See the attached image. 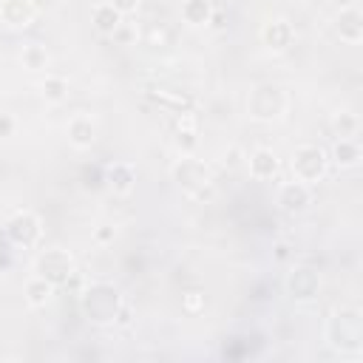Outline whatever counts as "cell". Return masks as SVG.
<instances>
[{
    "mask_svg": "<svg viewBox=\"0 0 363 363\" xmlns=\"http://www.w3.org/2000/svg\"><path fill=\"white\" fill-rule=\"evenodd\" d=\"M326 337H329L332 349L357 354L360 352V343H363L360 309L357 306H340V309H335V315L326 323Z\"/></svg>",
    "mask_w": 363,
    "mask_h": 363,
    "instance_id": "obj_1",
    "label": "cell"
},
{
    "mask_svg": "<svg viewBox=\"0 0 363 363\" xmlns=\"http://www.w3.org/2000/svg\"><path fill=\"white\" fill-rule=\"evenodd\" d=\"M170 173H173V182H176L182 190H187L193 199H199V201L213 199L216 184H213V173H210V167H207L204 162L184 156V159H179V162L170 167Z\"/></svg>",
    "mask_w": 363,
    "mask_h": 363,
    "instance_id": "obj_2",
    "label": "cell"
},
{
    "mask_svg": "<svg viewBox=\"0 0 363 363\" xmlns=\"http://www.w3.org/2000/svg\"><path fill=\"white\" fill-rule=\"evenodd\" d=\"M122 306V298H119V289L111 286V284H91L85 292H82V309L91 320L96 323H108L116 318V309Z\"/></svg>",
    "mask_w": 363,
    "mask_h": 363,
    "instance_id": "obj_3",
    "label": "cell"
},
{
    "mask_svg": "<svg viewBox=\"0 0 363 363\" xmlns=\"http://www.w3.org/2000/svg\"><path fill=\"white\" fill-rule=\"evenodd\" d=\"M326 150L318 147V145H298L292 150V170H295V179L298 182H318L323 173H326Z\"/></svg>",
    "mask_w": 363,
    "mask_h": 363,
    "instance_id": "obj_4",
    "label": "cell"
},
{
    "mask_svg": "<svg viewBox=\"0 0 363 363\" xmlns=\"http://www.w3.org/2000/svg\"><path fill=\"white\" fill-rule=\"evenodd\" d=\"M286 108V94L278 85H258L247 99V111L255 119H278Z\"/></svg>",
    "mask_w": 363,
    "mask_h": 363,
    "instance_id": "obj_5",
    "label": "cell"
},
{
    "mask_svg": "<svg viewBox=\"0 0 363 363\" xmlns=\"http://www.w3.org/2000/svg\"><path fill=\"white\" fill-rule=\"evenodd\" d=\"M145 96L153 99L159 108L170 111V113H193L199 99L196 94L184 91V88H162V85H145Z\"/></svg>",
    "mask_w": 363,
    "mask_h": 363,
    "instance_id": "obj_6",
    "label": "cell"
},
{
    "mask_svg": "<svg viewBox=\"0 0 363 363\" xmlns=\"http://www.w3.org/2000/svg\"><path fill=\"white\" fill-rule=\"evenodd\" d=\"M34 269L40 278H45L48 284H65L74 272V258L65 252V250H45L37 261H34Z\"/></svg>",
    "mask_w": 363,
    "mask_h": 363,
    "instance_id": "obj_7",
    "label": "cell"
},
{
    "mask_svg": "<svg viewBox=\"0 0 363 363\" xmlns=\"http://www.w3.org/2000/svg\"><path fill=\"white\" fill-rule=\"evenodd\" d=\"M6 235L14 241V244H23V247H31L37 238H40V218L28 210H17L9 221H6Z\"/></svg>",
    "mask_w": 363,
    "mask_h": 363,
    "instance_id": "obj_8",
    "label": "cell"
},
{
    "mask_svg": "<svg viewBox=\"0 0 363 363\" xmlns=\"http://www.w3.org/2000/svg\"><path fill=\"white\" fill-rule=\"evenodd\" d=\"M286 289H289V295L295 301H312L318 295V289H320V278L309 267H295L289 272V278H286Z\"/></svg>",
    "mask_w": 363,
    "mask_h": 363,
    "instance_id": "obj_9",
    "label": "cell"
},
{
    "mask_svg": "<svg viewBox=\"0 0 363 363\" xmlns=\"http://www.w3.org/2000/svg\"><path fill=\"white\" fill-rule=\"evenodd\" d=\"M261 40H264V45L269 51H286L292 45V40H295V28H292L289 20L275 17V20H267L261 26Z\"/></svg>",
    "mask_w": 363,
    "mask_h": 363,
    "instance_id": "obj_10",
    "label": "cell"
},
{
    "mask_svg": "<svg viewBox=\"0 0 363 363\" xmlns=\"http://www.w3.org/2000/svg\"><path fill=\"white\" fill-rule=\"evenodd\" d=\"M309 201H312V193H309V184L306 182H286L278 190V204L286 213H301Z\"/></svg>",
    "mask_w": 363,
    "mask_h": 363,
    "instance_id": "obj_11",
    "label": "cell"
},
{
    "mask_svg": "<svg viewBox=\"0 0 363 363\" xmlns=\"http://www.w3.org/2000/svg\"><path fill=\"white\" fill-rule=\"evenodd\" d=\"M335 28H337L340 40H346V43H360V40H363V17H360V11H357L354 6L340 9V14H337V20H335Z\"/></svg>",
    "mask_w": 363,
    "mask_h": 363,
    "instance_id": "obj_12",
    "label": "cell"
},
{
    "mask_svg": "<svg viewBox=\"0 0 363 363\" xmlns=\"http://www.w3.org/2000/svg\"><path fill=\"white\" fill-rule=\"evenodd\" d=\"M94 139H96V125H94L91 116L79 113V116H74V119L68 122V142H71L74 147H91Z\"/></svg>",
    "mask_w": 363,
    "mask_h": 363,
    "instance_id": "obj_13",
    "label": "cell"
},
{
    "mask_svg": "<svg viewBox=\"0 0 363 363\" xmlns=\"http://www.w3.org/2000/svg\"><path fill=\"white\" fill-rule=\"evenodd\" d=\"M34 14L31 0H0V17L9 26H26Z\"/></svg>",
    "mask_w": 363,
    "mask_h": 363,
    "instance_id": "obj_14",
    "label": "cell"
},
{
    "mask_svg": "<svg viewBox=\"0 0 363 363\" xmlns=\"http://www.w3.org/2000/svg\"><path fill=\"white\" fill-rule=\"evenodd\" d=\"M250 173L255 179H272L278 173V156L269 147H258L250 153Z\"/></svg>",
    "mask_w": 363,
    "mask_h": 363,
    "instance_id": "obj_15",
    "label": "cell"
},
{
    "mask_svg": "<svg viewBox=\"0 0 363 363\" xmlns=\"http://www.w3.org/2000/svg\"><path fill=\"white\" fill-rule=\"evenodd\" d=\"M91 20H94V26H96L102 34H111V31L122 23V14H119L111 3H96V6L91 9Z\"/></svg>",
    "mask_w": 363,
    "mask_h": 363,
    "instance_id": "obj_16",
    "label": "cell"
},
{
    "mask_svg": "<svg viewBox=\"0 0 363 363\" xmlns=\"http://www.w3.org/2000/svg\"><path fill=\"white\" fill-rule=\"evenodd\" d=\"M105 179H108V184H111L113 190L128 193V190L133 187V182H136V173H133L130 164H111V167L105 170Z\"/></svg>",
    "mask_w": 363,
    "mask_h": 363,
    "instance_id": "obj_17",
    "label": "cell"
},
{
    "mask_svg": "<svg viewBox=\"0 0 363 363\" xmlns=\"http://www.w3.org/2000/svg\"><path fill=\"white\" fill-rule=\"evenodd\" d=\"M210 11H213L210 0H184V3H182V17H184V23H190V26H207Z\"/></svg>",
    "mask_w": 363,
    "mask_h": 363,
    "instance_id": "obj_18",
    "label": "cell"
},
{
    "mask_svg": "<svg viewBox=\"0 0 363 363\" xmlns=\"http://www.w3.org/2000/svg\"><path fill=\"white\" fill-rule=\"evenodd\" d=\"M332 159L340 164V167H354L360 162V147L354 139H337L335 142V150H332Z\"/></svg>",
    "mask_w": 363,
    "mask_h": 363,
    "instance_id": "obj_19",
    "label": "cell"
},
{
    "mask_svg": "<svg viewBox=\"0 0 363 363\" xmlns=\"http://www.w3.org/2000/svg\"><path fill=\"white\" fill-rule=\"evenodd\" d=\"M51 286H54V284H48V281L40 278V275L31 278V281L26 284V301H28L31 306H45V303L51 301V292H54Z\"/></svg>",
    "mask_w": 363,
    "mask_h": 363,
    "instance_id": "obj_20",
    "label": "cell"
},
{
    "mask_svg": "<svg viewBox=\"0 0 363 363\" xmlns=\"http://www.w3.org/2000/svg\"><path fill=\"white\" fill-rule=\"evenodd\" d=\"M357 128H360V122H357V116H354L352 111H337V113L332 116V130H335V136H340V139H352V136L357 133Z\"/></svg>",
    "mask_w": 363,
    "mask_h": 363,
    "instance_id": "obj_21",
    "label": "cell"
},
{
    "mask_svg": "<svg viewBox=\"0 0 363 363\" xmlns=\"http://www.w3.org/2000/svg\"><path fill=\"white\" fill-rule=\"evenodd\" d=\"M40 94L48 99V102H62L68 96V82L65 77H45L40 82Z\"/></svg>",
    "mask_w": 363,
    "mask_h": 363,
    "instance_id": "obj_22",
    "label": "cell"
},
{
    "mask_svg": "<svg viewBox=\"0 0 363 363\" xmlns=\"http://www.w3.org/2000/svg\"><path fill=\"white\" fill-rule=\"evenodd\" d=\"M20 60H23V65H26V68H31V71H40V68H45V65H48V51H45L43 45L31 43V45H26V48H23Z\"/></svg>",
    "mask_w": 363,
    "mask_h": 363,
    "instance_id": "obj_23",
    "label": "cell"
},
{
    "mask_svg": "<svg viewBox=\"0 0 363 363\" xmlns=\"http://www.w3.org/2000/svg\"><path fill=\"white\" fill-rule=\"evenodd\" d=\"M182 309L190 312V315H199V312L204 309V292H199V289L184 292V295H182Z\"/></svg>",
    "mask_w": 363,
    "mask_h": 363,
    "instance_id": "obj_24",
    "label": "cell"
},
{
    "mask_svg": "<svg viewBox=\"0 0 363 363\" xmlns=\"http://www.w3.org/2000/svg\"><path fill=\"white\" fill-rule=\"evenodd\" d=\"M111 37H113L119 45H130V43L136 40V26H133V23H119V26L111 31Z\"/></svg>",
    "mask_w": 363,
    "mask_h": 363,
    "instance_id": "obj_25",
    "label": "cell"
},
{
    "mask_svg": "<svg viewBox=\"0 0 363 363\" xmlns=\"http://www.w3.org/2000/svg\"><path fill=\"white\" fill-rule=\"evenodd\" d=\"M113 238H116V230L111 224H96L94 227V241L96 244H111Z\"/></svg>",
    "mask_w": 363,
    "mask_h": 363,
    "instance_id": "obj_26",
    "label": "cell"
},
{
    "mask_svg": "<svg viewBox=\"0 0 363 363\" xmlns=\"http://www.w3.org/2000/svg\"><path fill=\"white\" fill-rule=\"evenodd\" d=\"M292 252H295V250H292L286 241H278V244H275V252H272V258H275L278 264H284V261H289V258H292Z\"/></svg>",
    "mask_w": 363,
    "mask_h": 363,
    "instance_id": "obj_27",
    "label": "cell"
},
{
    "mask_svg": "<svg viewBox=\"0 0 363 363\" xmlns=\"http://www.w3.org/2000/svg\"><path fill=\"white\" fill-rule=\"evenodd\" d=\"M119 14H130V11H136L139 9V0H108Z\"/></svg>",
    "mask_w": 363,
    "mask_h": 363,
    "instance_id": "obj_28",
    "label": "cell"
},
{
    "mask_svg": "<svg viewBox=\"0 0 363 363\" xmlns=\"http://www.w3.org/2000/svg\"><path fill=\"white\" fill-rule=\"evenodd\" d=\"M207 26H213V28H224V26H227V11H224V9H213Z\"/></svg>",
    "mask_w": 363,
    "mask_h": 363,
    "instance_id": "obj_29",
    "label": "cell"
},
{
    "mask_svg": "<svg viewBox=\"0 0 363 363\" xmlns=\"http://www.w3.org/2000/svg\"><path fill=\"white\" fill-rule=\"evenodd\" d=\"M113 323H119V326H128V323H130V306H125V303H122V306L116 309V318H113Z\"/></svg>",
    "mask_w": 363,
    "mask_h": 363,
    "instance_id": "obj_30",
    "label": "cell"
},
{
    "mask_svg": "<svg viewBox=\"0 0 363 363\" xmlns=\"http://www.w3.org/2000/svg\"><path fill=\"white\" fill-rule=\"evenodd\" d=\"M11 128H14L11 116H9V113H0V136H9V133H11Z\"/></svg>",
    "mask_w": 363,
    "mask_h": 363,
    "instance_id": "obj_31",
    "label": "cell"
},
{
    "mask_svg": "<svg viewBox=\"0 0 363 363\" xmlns=\"http://www.w3.org/2000/svg\"><path fill=\"white\" fill-rule=\"evenodd\" d=\"M147 37H150V43L156 45V40H159V43L164 40V28H162V26H150V31H147Z\"/></svg>",
    "mask_w": 363,
    "mask_h": 363,
    "instance_id": "obj_32",
    "label": "cell"
},
{
    "mask_svg": "<svg viewBox=\"0 0 363 363\" xmlns=\"http://www.w3.org/2000/svg\"><path fill=\"white\" fill-rule=\"evenodd\" d=\"M224 162H227L230 167H233V164H238V150H235V147H230V150L224 153Z\"/></svg>",
    "mask_w": 363,
    "mask_h": 363,
    "instance_id": "obj_33",
    "label": "cell"
},
{
    "mask_svg": "<svg viewBox=\"0 0 363 363\" xmlns=\"http://www.w3.org/2000/svg\"><path fill=\"white\" fill-rule=\"evenodd\" d=\"M335 3H337L340 9H349V6H352V0H335Z\"/></svg>",
    "mask_w": 363,
    "mask_h": 363,
    "instance_id": "obj_34",
    "label": "cell"
}]
</instances>
